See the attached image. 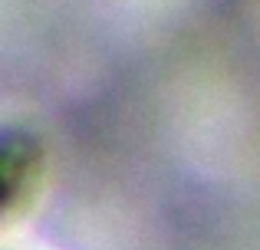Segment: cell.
<instances>
[{
  "label": "cell",
  "instance_id": "1",
  "mask_svg": "<svg viewBox=\"0 0 260 250\" xmlns=\"http://www.w3.org/2000/svg\"><path fill=\"white\" fill-rule=\"evenodd\" d=\"M33 171V148L23 138H0V207L17 198Z\"/></svg>",
  "mask_w": 260,
  "mask_h": 250
}]
</instances>
